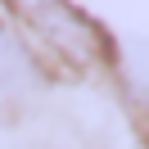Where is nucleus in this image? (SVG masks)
<instances>
[{
    "instance_id": "nucleus-1",
    "label": "nucleus",
    "mask_w": 149,
    "mask_h": 149,
    "mask_svg": "<svg viewBox=\"0 0 149 149\" xmlns=\"http://www.w3.org/2000/svg\"><path fill=\"white\" fill-rule=\"evenodd\" d=\"M14 14L23 18V27L41 41L45 50L63 54L68 63H95L104 54V36L72 0H5Z\"/></svg>"
},
{
    "instance_id": "nucleus-2",
    "label": "nucleus",
    "mask_w": 149,
    "mask_h": 149,
    "mask_svg": "<svg viewBox=\"0 0 149 149\" xmlns=\"http://www.w3.org/2000/svg\"><path fill=\"white\" fill-rule=\"evenodd\" d=\"M27 77H32L27 54H23V45L0 23V91H18V86H27Z\"/></svg>"
},
{
    "instance_id": "nucleus-3",
    "label": "nucleus",
    "mask_w": 149,
    "mask_h": 149,
    "mask_svg": "<svg viewBox=\"0 0 149 149\" xmlns=\"http://www.w3.org/2000/svg\"><path fill=\"white\" fill-rule=\"evenodd\" d=\"M131 63H136V77L149 86V36H140L136 45H131Z\"/></svg>"
}]
</instances>
